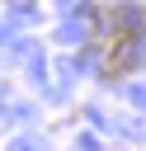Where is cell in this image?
I'll use <instances>...</instances> for the list:
<instances>
[{
    "mask_svg": "<svg viewBox=\"0 0 146 151\" xmlns=\"http://www.w3.org/2000/svg\"><path fill=\"white\" fill-rule=\"evenodd\" d=\"M137 61H141L137 38H113V52H108V76H127Z\"/></svg>",
    "mask_w": 146,
    "mask_h": 151,
    "instance_id": "cell-1",
    "label": "cell"
}]
</instances>
